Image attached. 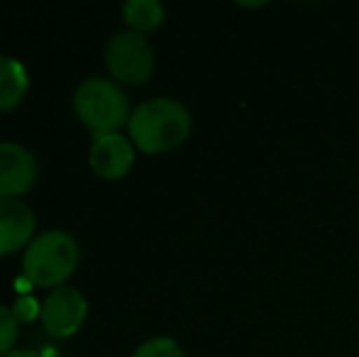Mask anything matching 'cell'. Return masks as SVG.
I'll list each match as a JSON object with an SVG mask.
<instances>
[{
	"label": "cell",
	"mask_w": 359,
	"mask_h": 357,
	"mask_svg": "<svg viewBox=\"0 0 359 357\" xmlns=\"http://www.w3.org/2000/svg\"><path fill=\"white\" fill-rule=\"evenodd\" d=\"M79 267V243L64 230L42 233L27 245L22 276L32 286H59Z\"/></svg>",
	"instance_id": "2"
},
{
	"label": "cell",
	"mask_w": 359,
	"mask_h": 357,
	"mask_svg": "<svg viewBox=\"0 0 359 357\" xmlns=\"http://www.w3.org/2000/svg\"><path fill=\"white\" fill-rule=\"evenodd\" d=\"M105 67L110 76L128 86H140L154 72V52L144 34L137 32H118L110 37L105 47Z\"/></svg>",
	"instance_id": "4"
},
{
	"label": "cell",
	"mask_w": 359,
	"mask_h": 357,
	"mask_svg": "<svg viewBox=\"0 0 359 357\" xmlns=\"http://www.w3.org/2000/svg\"><path fill=\"white\" fill-rule=\"evenodd\" d=\"M86 314H88V304L81 296V291L69 289V286H59L44 299L42 304V325L49 335L54 338H69L83 325Z\"/></svg>",
	"instance_id": "5"
},
{
	"label": "cell",
	"mask_w": 359,
	"mask_h": 357,
	"mask_svg": "<svg viewBox=\"0 0 359 357\" xmlns=\"http://www.w3.org/2000/svg\"><path fill=\"white\" fill-rule=\"evenodd\" d=\"M74 110L79 120L95 135H113L130 123V103L125 90L108 79H86L74 93Z\"/></svg>",
	"instance_id": "3"
},
{
	"label": "cell",
	"mask_w": 359,
	"mask_h": 357,
	"mask_svg": "<svg viewBox=\"0 0 359 357\" xmlns=\"http://www.w3.org/2000/svg\"><path fill=\"white\" fill-rule=\"evenodd\" d=\"M5 357H42V355L34 353V350H13V353H8Z\"/></svg>",
	"instance_id": "14"
},
{
	"label": "cell",
	"mask_w": 359,
	"mask_h": 357,
	"mask_svg": "<svg viewBox=\"0 0 359 357\" xmlns=\"http://www.w3.org/2000/svg\"><path fill=\"white\" fill-rule=\"evenodd\" d=\"M128 128L135 147L144 154H161L186 142L191 135V115L179 100L151 98L135 108Z\"/></svg>",
	"instance_id": "1"
},
{
	"label": "cell",
	"mask_w": 359,
	"mask_h": 357,
	"mask_svg": "<svg viewBox=\"0 0 359 357\" xmlns=\"http://www.w3.org/2000/svg\"><path fill=\"white\" fill-rule=\"evenodd\" d=\"M133 357H184V350L171 338H151L140 345Z\"/></svg>",
	"instance_id": "11"
},
{
	"label": "cell",
	"mask_w": 359,
	"mask_h": 357,
	"mask_svg": "<svg viewBox=\"0 0 359 357\" xmlns=\"http://www.w3.org/2000/svg\"><path fill=\"white\" fill-rule=\"evenodd\" d=\"M123 18L130 32H154L164 22V8L156 0H128L123 8Z\"/></svg>",
	"instance_id": "10"
},
{
	"label": "cell",
	"mask_w": 359,
	"mask_h": 357,
	"mask_svg": "<svg viewBox=\"0 0 359 357\" xmlns=\"http://www.w3.org/2000/svg\"><path fill=\"white\" fill-rule=\"evenodd\" d=\"M29 88L27 69L13 57H0V113L18 108Z\"/></svg>",
	"instance_id": "9"
},
{
	"label": "cell",
	"mask_w": 359,
	"mask_h": 357,
	"mask_svg": "<svg viewBox=\"0 0 359 357\" xmlns=\"http://www.w3.org/2000/svg\"><path fill=\"white\" fill-rule=\"evenodd\" d=\"M18 340V318L13 309L0 306V357L13 353V345Z\"/></svg>",
	"instance_id": "12"
},
{
	"label": "cell",
	"mask_w": 359,
	"mask_h": 357,
	"mask_svg": "<svg viewBox=\"0 0 359 357\" xmlns=\"http://www.w3.org/2000/svg\"><path fill=\"white\" fill-rule=\"evenodd\" d=\"M13 314H15V318H18V323H29V321H34L37 316H42V306H39V301L34 299V296L22 294L15 301Z\"/></svg>",
	"instance_id": "13"
},
{
	"label": "cell",
	"mask_w": 359,
	"mask_h": 357,
	"mask_svg": "<svg viewBox=\"0 0 359 357\" xmlns=\"http://www.w3.org/2000/svg\"><path fill=\"white\" fill-rule=\"evenodd\" d=\"M90 169L105 181H118L128 177V172L135 164V149L133 142L123 135H100L93 140L90 147Z\"/></svg>",
	"instance_id": "7"
},
{
	"label": "cell",
	"mask_w": 359,
	"mask_h": 357,
	"mask_svg": "<svg viewBox=\"0 0 359 357\" xmlns=\"http://www.w3.org/2000/svg\"><path fill=\"white\" fill-rule=\"evenodd\" d=\"M37 220L25 201L0 198V257L22 250L34 240Z\"/></svg>",
	"instance_id": "8"
},
{
	"label": "cell",
	"mask_w": 359,
	"mask_h": 357,
	"mask_svg": "<svg viewBox=\"0 0 359 357\" xmlns=\"http://www.w3.org/2000/svg\"><path fill=\"white\" fill-rule=\"evenodd\" d=\"M37 181V159L27 147L0 142V198H18Z\"/></svg>",
	"instance_id": "6"
}]
</instances>
